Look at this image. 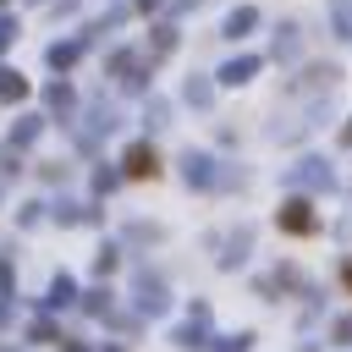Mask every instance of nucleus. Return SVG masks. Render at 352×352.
I'll return each instance as SVG.
<instances>
[{"label":"nucleus","instance_id":"nucleus-1","mask_svg":"<svg viewBox=\"0 0 352 352\" xmlns=\"http://www.w3.org/2000/svg\"><path fill=\"white\" fill-rule=\"evenodd\" d=\"M126 170H132V176H154V154H148V148H132V154H126Z\"/></svg>","mask_w":352,"mask_h":352},{"label":"nucleus","instance_id":"nucleus-2","mask_svg":"<svg viewBox=\"0 0 352 352\" xmlns=\"http://www.w3.org/2000/svg\"><path fill=\"white\" fill-rule=\"evenodd\" d=\"M280 220H286V231H308V226H314L302 204H286V214H280Z\"/></svg>","mask_w":352,"mask_h":352},{"label":"nucleus","instance_id":"nucleus-3","mask_svg":"<svg viewBox=\"0 0 352 352\" xmlns=\"http://www.w3.org/2000/svg\"><path fill=\"white\" fill-rule=\"evenodd\" d=\"M346 286H352V264H346Z\"/></svg>","mask_w":352,"mask_h":352}]
</instances>
